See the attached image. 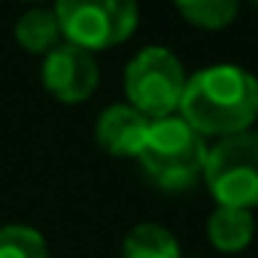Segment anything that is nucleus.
Segmentation results:
<instances>
[{
	"instance_id": "nucleus-2",
	"label": "nucleus",
	"mask_w": 258,
	"mask_h": 258,
	"mask_svg": "<svg viewBox=\"0 0 258 258\" xmlns=\"http://www.w3.org/2000/svg\"><path fill=\"white\" fill-rule=\"evenodd\" d=\"M137 158H140L146 176L158 188L185 191L204 176L207 143L179 115H170V118H158L149 124L146 143Z\"/></svg>"
},
{
	"instance_id": "nucleus-5",
	"label": "nucleus",
	"mask_w": 258,
	"mask_h": 258,
	"mask_svg": "<svg viewBox=\"0 0 258 258\" xmlns=\"http://www.w3.org/2000/svg\"><path fill=\"white\" fill-rule=\"evenodd\" d=\"M55 16L61 37L85 52L118 46L137 28V7L127 0H61Z\"/></svg>"
},
{
	"instance_id": "nucleus-3",
	"label": "nucleus",
	"mask_w": 258,
	"mask_h": 258,
	"mask_svg": "<svg viewBox=\"0 0 258 258\" xmlns=\"http://www.w3.org/2000/svg\"><path fill=\"white\" fill-rule=\"evenodd\" d=\"M204 179L219 207H258V131H243L207 149Z\"/></svg>"
},
{
	"instance_id": "nucleus-10",
	"label": "nucleus",
	"mask_w": 258,
	"mask_h": 258,
	"mask_svg": "<svg viewBox=\"0 0 258 258\" xmlns=\"http://www.w3.org/2000/svg\"><path fill=\"white\" fill-rule=\"evenodd\" d=\"M124 258H182L176 237L161 225H137L124 240Z\"/></svg>"
},
{
	"instance_id": "nucleus-6",
	"label": "nucleus",
	"mask_w": 258,
	"mask_h": 258,
	"mask_svg": "<svg viewBox=\"0 0 258 258\" xmlns=\"http://www.w3.org/2000/svg\"><path fill=\"white\" fill-rule=\"evenodd\" d=\"M97 79L100 73H97L94 55L79 46L61 43L43 61V82L64 103H79L91 97V91L97 88Z\"/></svg>"
},
{
	"instance_id": "nucleus-11",
	"label": "nucleus",
	"mask_w": 258,
	"mask_h": 258,
	"mask_svg": "<svg viewBox=\"0 0 258 258\" xmlns=\"http://www.w3.org/2000/svg\"><path fill=\"white\" fill-rule=\"evenodd\" d=\"M176 10L188 25H198L204 31H222L237 16L234 0H188V4H179Z\"/></svg>"
},
{
	"instance_id": "nucleus-1",
	"label": "nucleus",
	"mask_w": 258,
	"mask_h": 258,
	"mask_svg": "<svg viewBox=\"0 0 258 258\" xmlns=\"http://www.w3.org/2000/svg\"><path fill=\"white\" fill-rule=\"evenodd\" d=\"M179 118L201 137H234L258 118V79L234 64H216L185 79Z\"/></svg>"
},
{
	"instance_id": "nucleus-4",
	"label": "nucleus",
	"mask_w": 258,
	"mask_h": 258,
	"mask_svg": "<svg viewBox=\"0 0 258 258\" xmlns=\"http://www.w3.org/2000/svg\"><path fill=\"white\" fill-rule=\"evenodd\" d=\"M185 91V70L179 58L164 46H149L131 58L124 70V94L149 121L170 118L179 109Z\"/></svg>"
},
{
	"instance_id": "nucleus-7",
	"label": "nucleus",
	"mask_w": 258,
	"mask_h": 258,
	"mask_svg": "<svg viewBox=\"0 0 258 258\" xmlns=\"http://www.w3.org/2000/svg\"><path fill=\"white\" fill-rule=\"evenodd\" d=\"M149 118L137 112L131 103H115L100 112L97 118V143L118 158H137L146 134H149Z\"/></svg>"
},
{
	"instance_id": "nucleus-9",
	"label": "nucleus",
	"mask_w": 258,
	"mask_h": 258,
	"mask_svg": "<svg viewBox=\"0 0 258 258\" xmlns=\"http://www.w3.org/2000/svg\"><path fill=\"white\" fill-rule=\"evenodd\" d=\"M16 40L37 55H49L55 46H61V25L55 10H28L16 22Z\"/></svg>"
},
{
	"instance_id": "nucleus-8",
	"label": "nucleus",
	"mask_w": 258,
	"mask_h": 258,
	"mask_svg": "<svg viewBox=\"0 0 258 258\" xmlns=\"http://www.w3.org/2000/svg\"><path fill=\"white\" fill-rule=\"evenodd\" d=\"M210 243L219 252H240L252 243L255 234V219L249 210H234V207H216L210 222H207Z\"/></svg>"
},
{
	"instance_id": "nucleus-12",
	"label": "nucleus",
	"mask_w": 258,
	"mask_h": 258,
	"mask_svg": "<svg viewBox=\"0 0 258 258\" xmlns=\"http://www.w3.org/2000/svg\"><path fill=\"white\" fill-rule=\"evenodd\" d=\"M0 258H49V249L37 228L7 225L0 228Z\"/></svg>"
}]
</instances>
